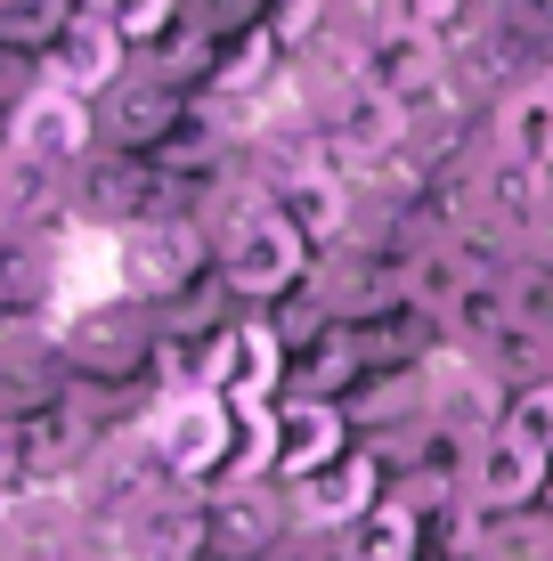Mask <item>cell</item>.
<instances>
[{"label": "cell", "mask_w": 553, "mask_h": 561, "mask_svg": "<svg viewBox=\"0 0 553 561\" xmlns=\"http://www.w3.org/2000/svg\"><path fill=\"white\" fill-rule=\"evenodd\" d=\"M512 432H521V439H538V448L553 456V375L545 382H529V391H512Z\"/></svg>", "instance_id": "cell-16"}, {"label": "cell", "mask_w": 553, "mask_h": 561, "mask_svg": "<svg viewBox=\"0 0 553 561\" xmlns=\"http://www.w3.org/2000/svg\"><path fill=\"white\" fill-rule=\"evenodd\" d=\"M187 123H196V99L155 82V73H139V66H130L123 90L99 99V147H114V154H147L155 163V154H171L187 139Z\"/></svg>", "instance_id": "cell-6"}, {"label": "cell", "mask_w": 553, "mask_h": 561, "mask_svg": "<svg viewBox=\"0 0 553 561\" xmlns=\"http://www.w3.org/2000/svg\"><path fill=\"white\" fill-rule=\"evenodd\" d=\"M99 16H106L114 33H123V42H130V57H139V49H155L163 33L187 16V0H106Z\"/></svg>", "instance_id": "cell-15"}, {"label": "cell", "mask_w": 553, "mask_h": 561, "mask_svg": "<svg viewBox=\"0 0 553 561\" xmlns=\"http://www.w3.org/2000/svg\"><path fill=\"white\" fill-rule=\"evenodd\" d=\"M488 147L553 180V73H529V82L505 90L497 114H488Z\"/></svg>", "instance_id": "cell-12"}, {"label": "cell", "mask_w": 553, "mask_h": 561, "mask_svg": "<svg viewBox=\"0 0 553 561\" xmlns=\"http://www.w3.org/2000/svg\"><path fill=\"white\" fill-rule=\"evenodd\" d=\"M139 432H147V456L163 463V480L204 489V496L237 472V448H244V415L220 391H163Z\"/></svg>", "instance_id": "cell-4"}, {"label": "cell", "mask_w": 553, "mask_h": 561, "mask_svg": "<svg viewBox=\"0 0 553 561\" xmlns=\"http://www.w3.org/2000/svg\"><path fill=\"white\" fill-rule=\"evenodd\" d=\"M130 66H139V57H130V42L106 25L99 9L73 16V33L49 49V82H57V90H73V99H90V106H99L106 90H123V82H130Z\"/></svg>", "instance_id": "cell-11"}, {"label": "cell", "mask_w": 553, "mask_h": 561, "mask_svg": "<svg viewBox=\"0 0 553 561\" xmlns=\"http://www.w3.org/2000/svg\"><path fill=\"white\" fill-rule=\"evenodd\" d=\"M545 513H553V480H545Z\"/></svg>", "instance_id": "cell-19"}, {"label": "cell", "mask_w": 553, "mask_h": 561, "mask_svg": "<svg viewBox=\"0 0 553 561\" xmlns=\"http://www.w3.org/2000/svg\"><path fill=\"white\" fill-rule=\"evenodd\" d=\"M521 261H529V268H553V204L538 211V220H529V237H521Z\"/></svg>", "instance_id": "cell-18"}, {"label": "cell", "mask_w": 553, "mask_h": 561, "mask_svg": "<svg viewBox=\"0 0 553 561\" xmlns=\"http://www.w3.org/2000/svg\"><path fill=\"white\" fill-rule=\"evenodd\" d=\"M73 16H90L82 0H0V49L49 57V49L73 33Z\"/></svg>", "instance_id": "cell-14"}, {"label": "cell", "mask_w": 553, "mask_h": 561, "mask_svg": "<svg viewBox=\"0 0 553 561\" xmlns=\"http://www.w3.org/2000/svg\"><path fill=\"white\" fill-rule=\"evenodd\" d=\"M318 546V537H310ZM318 561H431V520L415 505H399V496H383L358 529H342L318 546Z\"/></svg>", "instance_id": "cell-13"}, {"label": "cell", "mask_w": 553, "mask_h": 561, "mask_svg": "<svg viewBox=\"0 0 553 561\" xmlns=\"http://www.w3.org/2000/svg\"><path fill=\"white\" fill-rule=\"evenodd\" d=\"M212 277H220V244H212V228L187 220V211H155V220L114 237V294L139 301V309H180Z\"/></svg>", "instance_id": "cell-3"}, {"label": "cell", "mask_w": 553, "mask_h": 561, "mask_svg": "<svg viewBox=\"0 0 553 561\" xmlns=\"http://www.w3.org/2000/svg\"><path fill=\"white\" fill-rule=\"evenodd\" d=\"M66 204H73V228H82V237H123V228H139V220L163 211V171L147 163V154L99 147L82 171H66Z\"/></svg>", "instance_id": "cell-5"}, {"label": "cell", "mask_w": 553, "mask_h": 561, "mask_svg": "<svg viewBox=\"0 0 553 561\" xmlns=\"http://www.w3.org/2000/svg\"><path fill=\"white\" fill-rule=\"evenodd\" d=\"M350 448H358V432H350V415H342L334 399H277V480L285 489L318 480Z\"/></svg>", "instance_id": "cell-10"}, {"label": "cell", "mask_w": 553, "mask_h": 561, "mask_svg": "<svg viewBox=\"0 0 553 561\" xmlns=\"http://www.w3.org/2000/svg\"><path fill=\"white\" fill-rule=\"evenodd\" d=\"M82 9H106V0H82Z\"/></svg>", "instance_id": "cell-20"}, {"label": "cell", "mask_w": 553, "mask_h": 561, "mask_svg": "<svg viewBox=\"0 0 553 561\" xmlns=\"http://www.w3.org/2000/svg\"><path fill=\"white\" fill-rule=\"evenodd\" d=\"M545 480H553V456L538 448V439H521V432L505 423V432L488 439L481 456H472V505L497 513V520L538 513V505H545Z\"/></svg>", "instance_id": "cell-9"}, {"label": "cell", "mask_w": 553, "mask_h": 561, "mask_svg": "<svg viewBox=\"0 0 553 561\" xmlns=\"http://www.w3.org/2000/svg\"><path fill=\"white\" fill-rule=\"evenodd\" d=\"M285 496H293V520H301V537H318V546H326V537L358 529V520H367V513L391 496V463L375 456L367 439H358V448L342 456V463H326L318 480H301V489H285Z\"/></svg>", "instance_id": "cell-7"}, {"label": "cell", "mask_w": 553, "mask_h": 561, "mask_svg": "<svg viewBox=\"0 0 553 561\" xmlns=\"http://www.w3.org/2000/svg\"><path fill=\"white\" fill-rule=\"evenodd\" d=\"M399 16H407L415 33H440L448 42V33H464L472 16H481V0H399Z\"/></svg>", "instance_id": "cell-17"}, {"label": "cell", "mask_w": 553, "mask_h": 561, "mask_svg": "<svg viewBox=\"0 0 553 561\" xmlns=\"http://www.w3.org/2000/svg\"><path fill=\"white\" fill-rule=\"evenodd\" d=\"M57 358L66 382L82 391H114V399H155V358H163V309L139 301H90L73 318H57Z\"/></svg>", "instance_id": "cell-2"}, {"label": "cell", "mask_w": 553, "mask_h": 561, "mask_svg": "<svg viewBox=\"0 0 553 561\" xmlns=\"http://www.w3.org/2000/svg\"><path fill=\"white\" fill-rule=\"evenodd\" d=\"M9 154H33V163H49V171H82L90 154H99V106L49 82L33 106L9 114Z\"/></svg>", "instance_id": "cell-8"}, {"label": "cell", "mask_w": 553, "mask_h": 561, "mask_svg": "<svg viewBox=\"0 0 553 561\" xmlns=\"http://www.w3.org/2000/svg\"><path fill=\"white\" fill-rule=\"evenodd\" d=\"M545 358H553V334H545Z\"/></svg>", "instance_id": "cell-21"}, {"label": "cell", "mask_w": 553, "mask_h": 561, "mask_svg": "<svg viewBox=\"0 0 553 561\" xmlns=\"http://www.w3.org/2000/svg\"><path fill=\"white\" fill-rule=\"evenodd\" d=\"M212 244H220L228 301L253 309V318H269V309H285L293 294H310V277H318V244L285 220V204L253 171H244V187L212 211Z\"/></svg>", "instance_id": "cell-1"}]
</instances>
